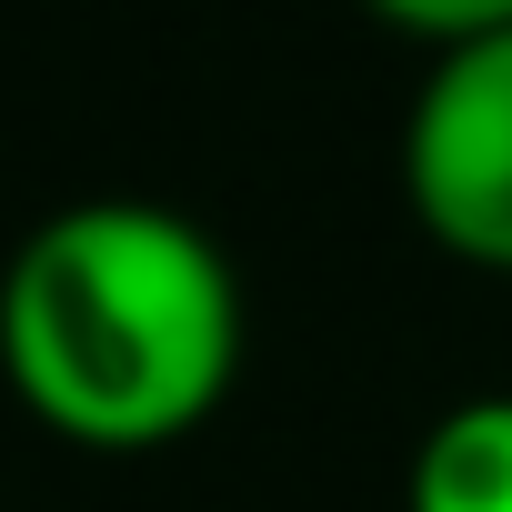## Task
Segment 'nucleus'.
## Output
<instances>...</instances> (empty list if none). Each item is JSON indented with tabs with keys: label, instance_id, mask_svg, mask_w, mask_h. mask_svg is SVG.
Listing matches in <instances>:
<instances>
[{
	"label": "nucleus",
	"instance_id": "nucleus-1",
	"mask_svg": "<svg viewBox=\"0 0 512 512\" xmlns=\"http://www.w3.org/2000/svg\"><path fill=\"white\" fill-rule=\"evenodd\" d=\"M0 372L81 452H161L241 372V272L171 201H71L0 272Z\"/></svg>",
	"mask_w": 512,
	"mask_h": 512
},
{
	"label": "nucleus",
	"instance_id": "nucleus-2",
	"mask_svg": "<svg viewBox=\"0 0 512 512\" xmlns=\"http://www.w3.org/2000/svg\"><path fill=\"white\" fill-rule=\"evenodd\" d=\"M402 191L462 272L512 282V31L432 51L402 121Z\"/></svg>",
	"mask_w": 512,
	"mask_h": 512
},
{
	"label": "nucleus",
	"instance_id": "nucleus-3",
	"mask_svg": "<svg viewBox=\"0 0 512 512\" xmlns=\"http://www.w3.org/2000/svg\"><path fill=\"white\" fill-rule=\"evenodd\" d=\"M412 512H512V392L452 402L412 452Z\"/></svg>",
	"mask_w": 512,
	"mask_h": 512
},
{
	"label": "nucleus",
	"instance_id": "nucleus-4",
	"mask_svg": "<svg viewBox=\"0 0 512 512\" xmlns=\"http://www.w3.org/2000/svg\"><path fill=\"white\" fill-rule=\"evenodd\" d=\"M362 11L392 21V31H412V41H432V51L482 41V31H512V0H362Z\"/></svg>",
	"mask_w": 512,
	"mask_h": 512
}]
</instances>
